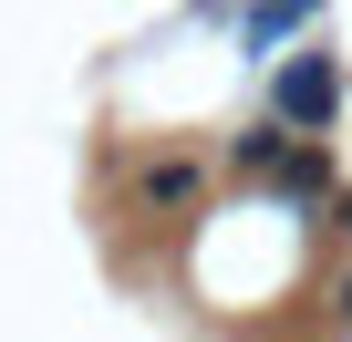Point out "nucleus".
I'll return each instance as SVG.
<instances>
[{"label": "nucleus", "mask_w": 352, "mask_h": 342, "mask_svg": "<svg viewBox=\"0 0 352 342\" xmlns=\"http://www.w3.org/2000/svg\"><path fill=\"white\" fill-rule=\"evenodd\" d=\"M331 114H342V63L311 42V52H290V63H280V125H311V135H321Z\"/></svg>", "instance_id": "f257e3e1"}, {"label": "nucleus", "mask_w": 352, "mask_h": 342, "mask_svg": "<svg viewBox=\"0 0 352 342\" xmlns=\"http://www.w3.org/2000/svg\"><path fill=\"white\" fill-rule=\"evenodd\" d=\"M331 187V145L321 135H290V156H280V197H321Z\"/></svg>", "instance_id": "f03ea898"}, {"label": "nucleus", "mask_w": 352, "mask_h": 342, "mask_svg": "<svg viewBox=\"0 0 352 342\" xmlns=\"http://www.w3.org/2000/svg\"><path fill=\"white\" fill-rule=\"evenodd\" d=\"M145 197H155V208H187V197H197V166H187V156L145 166Z\"/></svg>", "instance_id": "7ed1b4c3"}, {"label": "nucleus", "mask_w": 352, "mask_h": 342, "mask_svg": "<svg viewBox=\"0 0 352 342\" xmlns=\"http://www.w3.org/2000/svg\"><path fill=\"white\" fill-rule=\"evenodd\" d=\"M321 0H249V42H270V32H290V21H311Z\"/></svg>", "instance_id": "20e7f679"}]
</instances>
